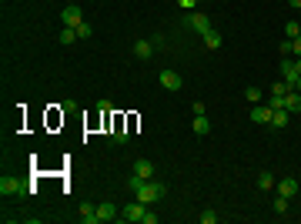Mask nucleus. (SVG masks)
Here are the masks:
<instances>
[{
	"label": "nucleus",
	"mask_w": 301,
	"mask_h": 224,
	"mask_svg": "<svg viewBox=\"0 0 301 224\" xmlns=\"http://www.w3.org/2000/svg\"><path fill=\"white\" fill-rule=\"evenodd\" d=\"M127 188L134 191V198L137 201H144V204H154V201H161L164 198V184L161 181H141L137 174H131V181H127Z\"/></svg>",
	"instance_id": "obj_1"
},
{
	"label": "nucleus",
	"mask_w": 301,
	"mask_h": 224,
	"mask_svg": "<svg viewBox=\"0 0 301 224\" xmlns=\"http://www.w3.org/2000/svg\"><path fill=\"white\" fill-rule=\"evenodd\" d=\"M184 23H188L194 34H201V37L211 30V20H208V13H198V10H188V13H184Z\"/></svg>",
	"instance_id": "obj_2"
},
{
	"label": "nucleus",
	"mask_w": 301,
	"mask_h": 224,
	"mask_svg": "<svg viewBox=\"0 0 301 224\" xmlns=\"http://www.w3.org/2000/svg\"><path fill=\"white\" fill-rule=\"evenodd\" d=\"M23 191H27V188H23L20 178H7V174L0 178V194H3V198H20Z\"/></svg>",
	"instance_id": "obj_3"
},
{
	"label": "nucleus",
	"mask_w": 301,
	"mask_h": 224,
	"mask_svg": "<svg viewBox=\"0 0 301 224\" xmlns=\"http://www.w3.org/2000/svg\"><path fill=\"white\" fill-rule=\"evenodd\" d=\"M157 80H161V87H164V90H171V94H178V90L181 87H184V80H181V74H178V70H161V74H157Z\"/></svg>",
	"instance_id": "obj_4"
},
{
	"label": "nucleus",
	"mask_w": 301,
	"mask_h": 224,
	"mask_svg": "<svg viewBox=\"0 0 301 224\" xmlns=\"http://www.w3.org/2000/svg\"><path fill=\"white\" fill-rule=\"evenodd\" d=\"M144 211H147V204H144V201H131V204H127V208L121 211V221L134 224V221H141V218H144Z\"/></svg>",
	"instance_id": "obj_5"
},
{
	"label": "nucleus",
	"mask_w": 301,
	"mask_h": 224,
	"mask_svg": "<svg viewBox=\"0 0 301 224\" xmlns=\"http://www.w3.org/2000/svg\"><path fill=\"white\" fill-rule=\"evenodd\" d=\"M80 20H84V13H80L77 3H70V7H64V10H60V27H77Z\"/></svg>",
	"instance_id": "obj_6"
},
{
	"label": "nucleus",
	"mask_w": 301,
	"mask_h": 224,
	"mask_svg": "<svg viewBox=\"0 0 301 224\" xmlns=\"http://www.w3.org/2000/svg\"><path fill=\"white\" fill-rule=\"evenodd\" d=\"M154 50H157L154 40H134V54L141 57V60H151V57H154Z\"/></svg>",
	"instance_id": "obj_7"
},
{
	"label": "nucleus",
	"mask_w": 301,
	"mask_h": 224,
	"mask_svg": "<svg viewBox=\"0 0 301 224\" xmlns=\"http://www.w3.org/2000/svg\"><path fill=\"white\" fill-rule=\"evenodd\" d=\"M80 224H100V218H97V204H80Z\"/></svg>",
	"instance_id": "obj_8"
},
{
	"label": "nucleus",
	"mask_w": 301,
	"mask_h": 224,
	"mask_svg": "<svg viewBox=\"0 0 301 224\" xmlns=\"http://www.w3.org/2000/svg\"><path fill=\"white\" fill-rule=\"evenodd\" d=\"M134 174L141 181H154V164L151 161H134Z\"/></svg>",
	"instance_id": "obj_9"
},
{
	"label": "nucleus",
	"mask_w": 301,
	"mask_h": 224,
	"mask_svg": "<svg viewBox=\"0 0 301 224\" xmlns=\"http://www.w3.org/2000/svg\"><path fill=\"white\" fill-rule=\"evenodd\" d=\"M271 114H275L271 104H268V107H251V121L255 124H271Z\"/></svg>",
	"instance_id": "obj_10"
},
{
	"label": "nucleus",
	"mask_w": 301,
	"mask_h": 224,
	"mask_svg": "<svg viewBox=\"0 0 301 224\" xmlns=\"http://www.w3.org/2000/svg\"><path fill=\"white\" fill-rule=\"evenodd\" d=\"M97 218H100V221H114V218H121V214L114 211L111 201H104V204H97Z\"/></svg>",
	"instance_id": "obj_11"
},
{
	"label": "nucleus",
	"mask_w": 301,
	"mask_h": 224,
	"mask_svg": "<svg viewBox=\"0 0 301 224\" xmlns=\"http://www.w3.org/2000/svg\"><path fill=\"white\" fill-rule=\"evenodd\" d=\"M285 111H301V90H288L285 94Z\"/></svg>",
	"instance_id": "obj_12"
},
{
	"label": "nucleus",
	"mask_w": 301,
	"mask_h": 224,
	"mask_svg": "<svg viewBox=\"0 0 301 224\" xmlns=\"http://www.w3.org/2000/svg\"><path fill=\"white\" fill-rule=\"evenodd\" d=\"M278 194H285V198H295V194H298V181L295 178H285L278 184Z\"/></svg>",
	"instance_id": "obj_13"
},
{
	"label": "nucleus",
	"mask_w": 301,
	"mask_h": 224,
	"mask_svg": "<svg viewBox=\"0 0 301 224\" xmlns=\"http://www.w3.org/2000/svg\"><path fill=\"white\" fill-rule=\"evenodd\" d=\"M194 134H211V121H208V117H204V114H194Z\"/></svg>",
	"instance_id": "obj_14"
},
{
	"label": "nucleus",
	"mask_w": 301,
	"mask_h": 224,
	"mask_svg": "<svg viewBox=\"0 0 301 224\" xmlns=\"http://www.w3.org/2000/svg\"><path fill=\"white\" fill-rule=\"evenodd\" d=\"M275 188V174H271V171H261V174H258V191H271Z\"/></svg>",
	"instance_id": "obj_15"
},
{
	"label": "nucleus",
	"mask_w": 301,
	"mask_h": 224,
	"mask_svg": "<svg viewBox=\"0 0 301 224\" xmlns=\"http://www.w3.org/2000/svg\"><path fill=\"white\" fill-rule=\"evenodd\" d=\"M204 47H208V50H218V47H221V34H218L214 27L204 34Z\"/></svg>",
	"instance_id": "obj_16"
},
{
	"label": "nucleus",
	"mask_w": 301,
	"mask_h": 224,
	"mask_svg": "<svg viewBox=\"0 0 301 224\" xmlns=\"http://www.w3.org/2000/svg\"><path fill=\"white\" fill-rule=\"evenodd\" d=\"M288 114H291V111H285V107H278V111L271 114V124H275V127H288Z\"/></svg>",
	"instance_id": "obj_17"
},
{
	"label": "nucleus",
	"mask_w": 301,
	"mask_h": 224,
	"mask_svg": "<svg viewBox=\"0 0 301 224\" xmlns=\"http://www.w3.org/2000/svg\"><path fill=\"white\" fill-rule=\"evenodd\" d=\"M285 34H288V40L301 37V23H298V20H288V23H285Z\"/></svg>",
	"instance_id": "obj_18"
},
{
	"label": "nucleus",
	"mask_w": 301,
	"mask_h": 224,
	"mask_svg": "<svg viewBox=\"0 0 301 224\" xmlns=\"http://www.w3.org/2000/svg\"><path fill=\"white\" fill-rule=\"evenodd\" d=\"M77 40V30L74 27H60V44H74Z\"/></svg>",
	"instance_id": "obj_19"
},
{
	"label": "nucleus",
	"mask_w": 301,
	"mask_h": 224,
	"mask_svg": "<svg viewBox=\"0 0 301 224\" xmlns=\"http://www.w3.org/2000/svg\"><path fill=\"white\" fill-rule=\"evenodd\" d=\"M288 84H285V80H275V84H271V97H285V94H288Z\"/></svg>",
	"instance_id": "obj_20"
},
{
	"label": "nucleus",
	"mask_w": 301,
	"mask_h": 224,
	"mask_svg": "<svg viewBox=\"0 0 301 224\" xmlns=\"http://www.w3.org/2000/svg\"><path fill=\"white\" fill-rule=\"evenodd\" d=\"M74 30H77V37H80V40H87V37H90V34H94V27H90V23H87V20H80V23H77V27H74Z\"/></svg>",
	"instance_id": "obj_21"
},
{
	"label": "nucleus",
	"mask_w": 301,
	"mask_h": 224,
	"mask_svg": "<svg viewBox=\"0 0 301 224\" xmlns=\"http://www.w3.org/2000/svg\"><path fill=\"white\" fill-rule=\"evenodd\" d=\"M288 201H291V198L278 194V198H275V211H278V214H288Z\"/></svg>",
	"instance_id": "obj_22"
},
{
	"label": "nucleus",
	"mask_w": 301,
	"mask_h": 224,
	"mask_svg": "<svg viewBox=\"0 0 301 224\" xmlns=\"http://www.w3.org/2000/svg\"><path fill=\"white\" fill-rule=\"evenodd\" d=\"M245 101L248 104H258V101H261V87H248L245 90Z\"/></svg>",
	"instance_id": "obj_23"
},
{
	"label": "nucleus",
	"mask_w": 301,
	"mask_h": 224,
	"mask_svg": "<svg viewBox=\"0 0 301 224\" xmlns=\"http://www.w3.org/2000/svg\"><path fill=\"white\" fill-rule=\"evenodd\" d=\"M201 224H218V211H211V208L201 211Z\"/></svg>",
	"instance_id": "obj_24"
},
{
	"label": "nucleus",
	"mask_w": 301,
	"mask_h": 224,
	"mask_svg": "<svg viewBox=\"0 0 301 224\" xmlns=\"http://www.w3.org/2000/svg\"><path fill=\"white\" fill-rule=\"evenodd\" d=\"M127 137H131V134H127V131H121V127H117V131H114V144H127Z\"/></svg>",
	"instance_id": "obj_25"
},
{
	"label": "nucleus",
	"mask_w": 301,
	"mask_h": 224,
	"mask_svg": "<svg viewBox=\"0 0 301 224\" xmlns=\"http://www.w3.org/2000/svg\"><path fill=\"white\" fill-rule=\"evenodd\" d=\"M97 111L107 117V114H111V101H97Z\"/></svg>",
	"instance_id": "obj_26"
},
{
	"label": "nucleus",
	"mask_w": 301,
	"mask_h": 224,
	"mask_svg": "<svg viewBox=\"0 0 301 224\" xmlns=\"http://www.w3.org/2000/svg\"><path fill=\"white\" fill-rule=\"evenodd\" d=\"M178 3H181V10L188 13V10H194V3H198V0H178Z\"/></svg>",
	"instance_id": "obj_27"
},
{
	"label": "nucleus",
	"mask_w": 301,
	"mask_h": 224,
	"mask_svg": "<svg viewBox=\"0 0 301 224\" xmlns=\"http://www.w3.org/2000/svg\"><path fill=\"white\" fill-rule=\"evenodd\" d=\"M141 224H157V214H151V211H144V218H141Z\"/></svg>",
	"instance_id": "obj_28"
},
{
	"label": "nucleus",
	"mask_w": 301,
	"mask_h": 224,
	"mask_svg": "<svg viewBox=\"0 0 301 224\" xmlns=\"http://www.w3.org/2000/svg\"><path fill=\"white\" fill-rule=\"evenodd\" d=\"M291 7H295V10H301V0H288Z\"/></svg>",
	"instance_id": "obj_29"
},
{
	"label": "nucleus",
	"mask_w": 301,
	"mask_h": 224,
	"mask_svg": "<svg viewBox=\"0 0 301 224\" xmlns=\"http://www.w3.org/2000/svg\"><path fill=\"white\" fill-rule=\"evenodd\" d=\"M295 90H301V80H298V87H295Z\"/></svg>",
	"instance_id": "obj_30"
}]
</instances>
